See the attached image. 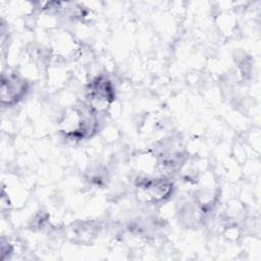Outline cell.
<instances>
[{
	"label": "cell",
	"instance_id": "1",
	"mask_svg": "<svg viewBox=\"0 0 261 261\" xmlns=\"http://www.w3.org/2000/svg\"><path fill=\"white\" fill-rule=\"evenodd\" d=\"M170 184L164 181H149L142 186V190L145 194H149V197L155 200H161L165 195L170 193Z\"/></svg>",
	"mask_w": 261,
	"mask_h": 261
}]
</instances>
